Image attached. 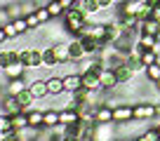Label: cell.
Segmentation results:
<instances>
[{
	"mask_svg": "<svg viewBox=\"0 0 160 141\" xmlns=\"http://www.w3.org/2000/svg\"><path fill=\"white\" fill-rule=\"evenodd\" d=\"M5 42H7V33H5V28L0 26V45H5Z\"/></svg>",
	"mask_w": 160,
	"mask_h": 141,
	"instance_id": "cell-28",
	"label": "cell"
},
{
	"mask_svg": "<svg viewBox=\"0 0 160 141\" xmlns=\"http://www.w3.org/2000/svg\"><path fill=\"white\" fill-rule=\"evenodd\" d=\"M160 139V134H158V129L155 127H148V129H144L139 136H137L134 141H158Z\"/></svg>",
	"mask_w": 160,
	"mask_h": 141,
	"instance_id": "cell-20",
	"label": "cell"
},
{
	"mask_svg": "<svg viewBox=\"0 0 160 141\" xmlns=\"http://www.w3.org/2000/svg\"><path fill=\"white\" fill-rule=\"evenodd\" d=\"M45 5H47V10H50L52 19H59V17H64V12H66L59 0H50V2H45Z\"/></svg>",
	"mask_w": 160,
	"mask_h": 141,
	"instance_id": "cell-17",
	"label": "cell"
},
{
	"mask_svg": "<svg viewBox=\"0 0 160 141\" xmlns=\"http://www.w3.org/2000/svg\"><path fill=\"white\" fill-rule=\"evenodd\" d=\"M139 56H141V64H144V66H151V64H158V61H160V56L155 54L153 50H141Z\"/></svg>",
	"mask_w": 160,
	"mask_h": 141,
	"instance_id": "cell-19",
	"label": "cell"
},
{
	"mask_svg": "<svg viewBox=\"0 0 160 141\" xmlns=\"http://www.w3.org/2000/svg\"><path fill=\"white\" fill-rule=\"evenodd\" d=\"M26 115H28V125H31V127L45 129V111H40V108H28V111H26Z\"/></svg>",
	"mask_w": 160,
	"mask_h": 141,
	"instance_id": "cell-10",
	"label": "cell"
},
{
	"mask_svg": "<svg viewBox=\"0 0 160 141\" xmlns=\"http://www.w3.org/2000/svg\"><path fill=\"white\" fill-rule=\"evenodd\" d=\"M28 90H31V94L35 96V101L45 99V96L50 94V90H47V78H31Z\"/></svg>",
	"mask_w": 160,
	"mask_h": 141,
	"instance_id": "cell-7",
	"label": "cell"
},
{
	"mask_svg": "<svg viewBox=\"0 0 160 141\" xmlns=\"http://www.w3.org/2000/svg\"><path fill=\"white\" fill-rule=\"evenodd\" d=\"M7 132H12V115L0 111V134H7Z\"/></svg>",
	"mask_w": 160,
	"mask_h": 141,
	"instance_id": "cell-22",
	"label": "cell"
},
{
	"mask_svg": "<svg viewBox=\"0 0 160 141\" xmlns=\"http://www.w3.org/2000/svg\"><path fill=\"white\" fill-rule=\"evenodd\" d=\"M19 59L28 68H42V50H38V47H24V50H19Z\"/></svg>",
	"mask_w": 160,
	"mask_h": 141,
	"instance_id": "cell-2",
	"label": "cell"
},
{
	"mask_svg": "<svg viewBox=\"0 0 160 141\" xmlns=\"http://www.w3.org/2000/svg\"><path fill=\"white\" fill-rule=\"evenodd\" d=\"M35 17L40 19V24L45 26L47 21H52V14H50V10H47V5H40L38 10H35Z\"/></svg>",
	"mask_w": 160,
	"mask_h": 141,
	"instance_id": "cell-23",
	"label": "cell"
},
{
	"mask_svg": "<svg viewBox=\"0 0 160 141\" xmlns=\"http://www.w3.org/2000/svg\"><path fill=\"white\" fill-rule=\"evenodd\" d=\"M61 125L59 122V111L57 108H47L45 111V129H52V127Z\"/></svg>",
	"mask_w": 160,
	"mask_h": 141,
	"instance_id": "cell-15",
	"label": "cell"
},
{
	"mask_svg": "<svg viewBox=\"0 0 160 141\" xmlns=\"http://www.w3.org/2000/svg\"><path fill=\"white\" fill-rule=\"evenodd\" d=\"M151 19H155V21H160V5H155L153 10H151Z\"/></svg>",
	"mask_w": 160,
	"mask_h": 141,
	"instance_id": "cell-27",
	"label": "cell"
},
{
	"mask_svg": "<svg viewBox=\"0 0 160 141\" xmlns=\"http://www.w3.org/2000/svg\"><path fill=\"white\" fill-rule=\"evenodd\" d=\"M94 122L97 125H104V122H113V108L106 104L97 106L94 108Z\"/></svg>",
	"mask_w": 160,
	"mask_h": 141,
	"instance_id": "cell-9",
	"label": "cell"
},
{
	"mask_svg": "<svg viewBox=\"0 0 160 141\" xmlns=\"http://www.w3.org/2000/svg\"><path fill=\"white\" fill-rule=\"evenodd\" d=\"M158 38L160 35H151V33H141L139 35V45L144 47V50H151V47L155 45V42H158Z\"/></svg>",
	"mask_w": 160,
	"mask_h": 141,
	"instance_id": "cell-21",
	"label": "cell"
},
{
	"mask_svg": "<svg viewBox=\"0 0 160 141\" xmlns=\"http://www.w3.org/2000/svg\"><path fill=\"white\" fill-rule=\"evenodd\" d=\"M144 73H146V80H148V82H158L160 80V61H158V64L146 66Z\"/></svg>",
	"mask_w": 160,
	"mask_h": 141,
	"instance_id": "cell-18",
	"label": "cell"
},
{
	"mask_svg": "<svg viewBox=\"0 0 160 141\" xmlns=\"http://www.w3.org/2000/svg\"><path fill=\"white\" fill-rule=\"evenodd\" d=\"M80 120V111L78 108H71V106H66L64 111H59V122L61 125H73V122Z\"/></svg>",
	"mask_w": 160,
	"mask_h": 141,
	"instance_id": "cell-12",
	"label": "cell"
},
{
	"mask_svg": "<svg viewBox=\"0 0 160 141\" xmlns=\"http://www.w3.org/2000/svg\"><path fill=\"white\" fill-rule=\"evenodd\" d=\"M12 24H14V28L19 31V35H24L26 31H28V24H26V17H14V19H12Z\"/></svg>",
	"mask_w": 160,
	"mask_h": 141,
	"instance_id": "cell-24",
	"label": "cell"
},
{
	"mask_svg": "<svg viewBox=\"0 0 160 141\" xmlns=\"http://www.w3.org/2000/svg\"><path fill=\"white\" fill-rule=\"evenodd\" d=\"M19 59V50H0V70L5 68V66H10L12 61H17Z\"/></svg>",
	"mask_w": 160,
	"mask_h": 141,
	"instance_id": "cell-14",
	"label": "cell"
},
{
	"mask_svg": "<svg viewBox=\"0 0 160 141\" xmlns=\"http://www.w3.org/2000/svg\"><path fill=\"white\" fill-rule=\"evenodd\" d=\"M155 120H160V101H155Z\"/></svg>",
	"mask_w": 160,
	"mask_h": 141,
	"instance_id": "cell-29",
	"label": "cell"
},
{
	"mask_svg": "<svg viewBox=\"0 0 160 141\" xmlns=\"http://www.w3.org/2000/svg\"><path fill=\"white\" fill-rule=\"evenodd\" d=\"M134 120V106L132 104H118L113 108V122H118V125H122V122H130Z\"/></svg>",
	"mask_w": 160,
	"mask_h": 141,
	"instance_id": "cell-4",
	"label": "cell"
},
{
	"mask_svg": "<svg viewBox=\"0 0 160 141\" xmlns=\"http://www.w3.org/2000/svg\"><path fill=\"white\" fill-rule=\"evenodd\" d=\"M2 28H5V33H7V40H14V38H19V31L14 28V24H7V26H2Z\"/></svg>",
	"mask_w": 160,
	"mask_h": 141,
	"instance_id": "cell-25",
	"label": "cell"
},
{
	"mask_svg": "<svg viewBox=\"0 0 160 141\" xmlns=\"http://www.w3.org/2000/svg\"><path fill=\"white\" fill-rule=\"evenodd\" d=\"M12 21V14H10V10H7V7H2V10H0V26H7Z\"/></svg>",
	"mask_w": 160,
	"mask_h": 141,
	"instance_id": "cell-26",
	"label": "cell"
},
{
	"mask_svg": "<svg viewBox=\"0 0 160 141\" xmlns=\"http://www.w3.org/2000/svg\"><path fill=\"white\" fill-rule=\"evenodd\" d=\"M26 73H28V66H26L21 59L12 61L10 66H5V68H2V75H5L7 80H12V78H26Z\"/></svg>",
	"mask_w": 160,
	"mask_h": 141,
	"instance_id": "cell-5",
	"label": "cell"
},
{
	"mask_svg": "<svg viewBox=\"0 0 160 141\" xmlns=\"http://www.w3.org/2000/svg\"><path fill=\"white\" fill-rule=\"evenodd\" d=\"M155 129H158V134H160V120H155Z\"/></svg>",
	"mask_w": 160,
	"mask_h": 141,
	"instance_id": "cell-30",
	"label": "cell"
},
{
	"mask_svg": "<svg viewBox=\"0 0 160 141\" xmlns=\"http://www.w3.org/2000/svg\"><path fill=\"white\" fill-rule=\"evenodd\" d=\"M64 87H66V94H75V92L82 90V73L73 70V73H66L64 75Z\"/></svg>",
	"mask_w": 160,
	"mask_h": 141,
	"instance_id": "cell-6",
	"label": "cell"
},
{
	"mask_svg": "<svg viewBox=\"0 0 160 141\" xmlns=\"http://www.w3.org/2000/svg\"><path fill=\"white\" fill-rule=\"evenodd\" d=\"M26 127H28V115H26V111L12 115V129H26Z\"/></svg>",
	"mask_w": 160,
	"mask_h": 141,
	"instance_id": "cell-16",
	"label": "cell"
},
{
	"mask_svg": "<svg viewBox=\"0 0 160 141\" xmlns=\"http://www.w3.org/2000/svg\"><path fill=\"white\" fill-rule=\"evenodd\" d=\"M139 31L141 33H151V35H160V21H155V19H144V21H139Z\"/></svg>",
	"mask_w": 160,
	"mask_h": 141,
	"instance_id": "cell-13",
	"label": "cell"
},
{
	"mask_svg": "<svg viewBox=\"0 0 160 141\" xmlns=\"http://www.w3.org/2000/svg\"><path fill=\"white\" fill-rule=\"evenodd\" d=\"M132 106H134V120H139V122L155 120V104L153 101H137Z\"/></svg>",
	"mask_w": 160,
	"mask_h": 141,
	"instance_id": "cell-3",
	"label": "cell"
},
{
	"mask_svg": "<svg viewBox=\"0 0 160 141\" xmlns=\"http://www.w3.org/2000/svg\"><path fill=\"white\" fill-rule=\"evenodd\" d=\"M28 85H31L28 78H12V80H7L5 90H7V94L17 96V94H21L24 90H28Z\"/></svg>",
	"mask_w": 160,
	"mask_h": 141,
	"instance_id": "cell-8",
	"label": "cell"
},
{
	"mask_svg": "<svg viewBox=\"0 0 160 141\" xmlns=\"http://www.w3.org/2000/svg\"><path fill=\"white\" fill-rule=\"evenodd\" d=\"M87 19H90V17H87L85 12L80 10L78 5H73L71 10H66V12H64V24H66V28H68L71 33H75V35L82 31V26H85V21H87Z\"/></svg>",
	"mask_w": 160,
	"mask_h": 141,
	"instance_id": "cell-1",
	"label": "cell"
},
{
	"mask_svg": "<svg viewBox=\"0 0 160 141\" xmlns=\"http://www.w3.org/2000/svg\"><path fill=\"white\" fill-rule=\"evenodd\" d=\"M153 87H155V90L160 92V80H158V82H153Z\"/></svg>",
	"mask_w": 160,
	"mask_h": 141,
	"instance_id": "cell-31",
	"label": "cell"
},
{
	"mask_svg": "<svg viewBox=\"0 0 160 141\" xmlns=\"http://www.w3.org/2000/svg\"><path fill=\"white\" fill-rule=\"evenodd\" d=\"M47 90H50L52 96L64 94V92H66V87H64V75H50V78H47Z\"/></svg>",
	"mask_w": 160,
	"mask_h": 141,
	"instance_id": "cell-11",
	"label": "cell"
}]
</instances>
